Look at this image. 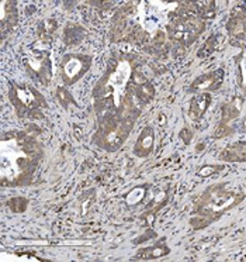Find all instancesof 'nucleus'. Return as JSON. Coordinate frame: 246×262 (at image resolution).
I'll return each mask as SVG.
<instances>
[{"instance_id": "nucleus-1", "label": "nucleus", "mask_w": 246, "mask_h": 262, "mask_svg": "<svg viewBox=\"0 0 246 262\" xmlns=\"http://www.w3.org/2000/svg\"><path fill=\"white\" fill-rule=\"evenodd\" d=\"M138 58L118 54L110 59L93 91L99 128L93 143L114 152L126 143L142 108L155 96V88L139 71Z\"/></svg>"}, {"instance_id": "nucleus-18", "label": "nucleus", "mask_w": 246, "mask_h": 262, "mask_svg": "<svg viewBox=\"0 0 246 262\" xmlns=\"http://www.w3.org/2000/svg\"><path fill=\"white\" fill-rule=\"evenodd\" d=\"M221 169H224V166L204 165V166H201V168H200V171H199V175H201L203 178L211 177L212 173H215V172H219Z\"/></svg>"}, {"instance_id": "nucleus-4", "label": "nucleus", "mask_w": 246, "mask_h": 262, "mask_svg": "<svg viewBox=\"0 0 246 262\" xmlns=\"http://www.w3.org/2000/svg\"><path fill=\"white\" fill-rule=\"evenodd\" d=\"M9 99L18 117L27 119H42L44 112L50 108L48 103L35 88L29 85L13 83L9 91Z\"/></svg>"}, {"instance_id": "nucleus-9", "label": "nucleus", "mask_w": 246, "mask_h": 262, "mask_svg": "<svg viewBox=\"0 0 246 262\" xmlns=\"http://www.w3.org/2000/svg\"><path fill=\"white\" fill-rule=\"evenodd\" d=\"M242 104H243V99L242 97H234L232 100H229L228 103H225L223 106V116H221V123L218 125L217 133H215V137H224V136H228L232 133L229 124L235 121V120L239 117L240 110H242Z\"/></svg>"}, {"instance_id": "nucleus-11", "label": "nucleus", "mask_w": 246, "mask_h": 262, "mask_svg": "<svg viewBox=\"0 0 246 262\" xmlns=\"http://www.w3.org/2000/svg\"><path fill=\"white\" fill-rule=\"evenodd\" d=\"M212 102L211 93L208 92H203V93H197L191 100H190L189 114L194 121L203 119V116L207 113V110L210 107Z\"/></svg>"}, {"instance_id": "nucleus-8", "label": "nucleus", "mask_w": 246, "mask_h": 262, "mask_svg": "<svg viewBox=\"0 0 246 262\" xmlns=\"http://www.w3.org/2000/svg\"><path fill=\"white\" fill-rule=\"evenodd\" d=\"M225 72L223 68L214 69L211 72L200 75L199 78H195L189 88L190 93H203V92H211L218 91L224 83Z\"/></svg>"}, {"instance_id": "nucleus-21", "label": "nucleus", "mask_w": 246, "mask_h": 262, "mask_svg": "<svg viewBox=\"0 0 246 262\" xmlns=\"http://www.w3.org/2000/svg\"><path fill=\"white\" fill-rule=\"evenodd\" d=\"M245 185H246V179H245Z\"/></svg>"}, {"instance_id": "nucleus-5", "label": "nucleus", "mask_w": 246, "mask_h": 262, "mask_svg": "<svg viewBox=\"0 0 246 262\" xmlns=\"http://www.w3.org/2000/svg\"><path fill=\"white\" fill-rule=\"evenodd\" d=\"M93 62L92 55L87 54H66L61 61V75L65 86L75 85L80 80L87 71L90 69Z\"/></svg>"}, {"instance_id": "nucleus-17", "label": "nucleus", "mask_w": 246, "mask_h": 262, "mask_svg": "<svg viewBox=\"0 0 246 262\" xmlns=\"http://www.w3.org/2000/svg\"><path fill=\"white\" fill-rule=\"evenodd\" d=\"M7 206L13 211H24L27 209V206H29V202L24 199V198H14V199L7 202Z\"/></svg>"}, {"instance_id": "nucleus-10", "label": "nucleus", "mask_w": 246, "mask_h": 262, "mask_svg": "<svg viewBox=\"0 0 246 262\" xmlns=\"http://www.w3.org/2000/svg\"><path fill=\"white\" fill-rule=\"evenodd\" d=\"M155 147V131L151 125L143 127L139 137L137 138V143L132 148V152L138 158H146Z\"/></svg>"}, {"instance_id": "nucleus-16", "label": "nucleus", "mask_w": 246, "mask_h": 262, "mask_svg": "<svg viewBox=\"0 0 246 262\" xmlns=\"http://www.w3.org/2000/svg\"><path fill=\"white\" fill-rule=\"evenodd\" d=\"M57 99L58 102L62 104L63 107H68L70 103L76 104V102L73 100V97L70 95V92L66 89V86H59L57 89Z\"/></svg>"}, {"instance_id": "nucleus-15", "label": "nucleus", "mask_w": 246, "mask_h": 262, "mask_svg": "<svg viewBox=\"0 0 246 262\" xmlns=\"http://www.w3.org/2000/svg\"><path fill=\"white\" fill-rule=\"evenodd\" d=\"M236 62H238L236 63V67H238V75H236L238 83L246 95V52H240L236 57Z\"/></svg>"}, {"instance_id": "nucleus-20", "label": "nucleus", "mask_w": 246, "mask_h": 262, "mask_svg": "<svg viewBox=\"0 0 246 262\" xmlns=\"http://www.w3.org/2000/svg\"><path fill=\"white\" fill-rule=\"evenodd\" d=\"M242 128H245V130H246V117L242 120Z\"/></svg>"}, {"instance_id": "nucleus-3", "label": "nucleus", "mask_w": 246, "mask_h": 262, "mask_svg": "<svg viewBox=\"0 0 246 262\" xmlns=\"http://www.w3.org/2000/svg\"><path fill=\"white\" fill-rule=\"evenodd\" d=\"M225 186V183H218L207 188L200 194L190 217V224L194 230L208 227L210 224L219 220L224 213L243 202L245 193L242 190H231Z\"/></svg>"}, {"instance_id": "nucleus-19", "label": "nucleus", "mask_w": 246, "mask_h": 262, "mask_svg": "<svg viewBox=\"0 0 246 262\" xmlns=\"http://www.w3.org/2000/svg\"><path fill=\"white\" fill-rule=\"evenodd\" d=\"M217 44V41H215V37H211L210 40L207 41L206 46L203 47V50H200V57H204V55H208V54H211L212 50H214V47Z\"/></svg>"}, {"instance_id": "nucleus-13", "label": "nucleus", "mask_w": 246, "mask_h": 262, "mask_svg": "<svg viewBox=\"0 0 246 262\" xmlns=\"http://www.w3.org/2000/svg\"><path fill=\"white\" fill-rule=\"evenodd\" d=\"M17 21V9L14 2H2V37L6 31H12L13 26Z\"/></svg>"}, {"instance_id": "nucleus-12", "label": "nucleus", "mask_w": 246, "mask_h": 262, "mask_svg": "<svg viewBox=\"0 0 246 262\" xmlns=\"http://www.w3.org/2000/svg\"><path fill=\"white\" fill-rule=\"evenodd\" d=\"M224 162H246V141H238L227 145L218 155Z\"/></svg>"}, {"instance_id": "nucleus-7", "label": "nucleus", "mask_w": 246, "mask_h": 262, "mask_svg": "<svg viewBox=\"0 0 246 262\" xmlns=\"http://www.w3.org/2000/svg\"><path fill=\"white\" fill-rule=\"evenodd\" d=\"M227 31L229 42L246 52V3L243 6H236L231 12L227 23Z\"/></svg>"}, {"instance_id": "nucleus-2", "label": "nucleus", "mask_w": 246, "mask_h": 262, "mask_svg": "<svg viewBox=\"0 0 246 262\" xmlns=\"http://www.w3.org/2000/svg\"><path fill=\"white\" fill-rule=\"evenodd\" d=\"M34 125L24 130L6 131L0 141V183L5 188H20L33 183L44 147Z\"/></svg>"}, {"instance_id": "nucleus-6", "label": "nucleus", "mask_w": 246, "mask_h": 262, "mask_svg": "<svg viewBox=\"0 0 246 262\" xmlns=\"http://www.w3.org/2000/svg\"><path fill=\"white\" fill-rule=\"evenodd\" d=\"M26 69L31 78L48 85L52 79V61L50 52L33 51L26 59Z\"/></svg>"}, {"instance_id": "nucleus-14", "label": "nucleus", "mask_w": 246, "mask_h": 262, "mask_svg": "<svg viewBox=\"0 0 246 262\" xmlns=\"http://www.w3.org/2000/svg\"><path fill=\"white\" fill-rule=\"evenodd\" d=\"M169 252H170V248L166 244L152 245V247L138 251L135 259H156V258L167 255Z\"/></svg>"}]
</instances>
